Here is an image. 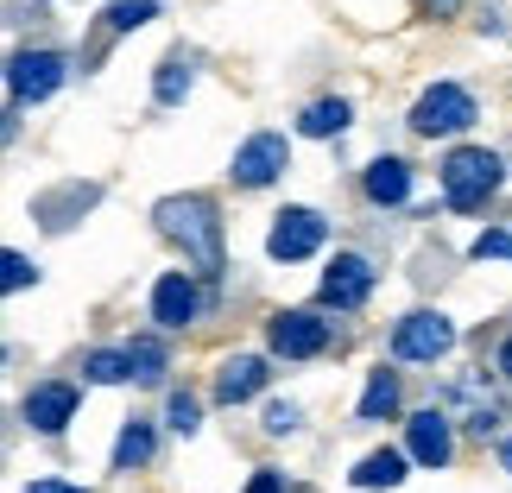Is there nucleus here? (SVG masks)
<instances>
[{
	"label": "nucleus",
	"mask_w": 512,
	"mask_h": 493,
	"mask_svg": "<svg viewBox=\"0 0 512 493\" xmlns=\"http://www.w3.org/2000/svg\"><path fill=\"white\" fill-rule=\"evenodd\" d=\"M500 373H506V380H512V335H506V342H500Z\"/></svg>",
	"instance_id": "7c9ffc66"
},
{
	"label": "nucleus",
	"mask_w": 512,
	"mask_h": 493,
	"mask_svg": "<svg viewBox=\"0 0 512 493\" xmlns=\"http://www.w3.org/2000/svg\"><path fill=\"white\" fill-rule=\"evenodd\" d=\"M76 418V386H64V380H51V386H32L26 392V424L32 430H45V437H57Z\"/></svg>",
	"instance_id": "9b49d317"
},
{
	"label": "nucleus",
	"mask_w": 512,
	"mask_h": 493,
	"mask_svg": "<svg viewBox=\"0 0 512 493\" xmlns=\"http://www.w3.org/2000/svg\"><path fill=\"white\" fill-rule=\"evenodd\" d=\"M291 165V146H285V133H253V140H241L234 146V184L241 190H260V184H272Z\"/></svg>",
	"instance_id": "0eeeda50"
},
{
	"label": "nucleus",
	"mask_w": 512,
	"mask_h": 493,
	"mask_svg": "<svg viewBox=\"0 0 512 493\" xmlns=\"http://www.w3.org/2000/svg\"><path fill=\"white\" fill-rule=\"evenodd\" d=\"M26 493H89V487H70V481H32Z\"/></svg>",
	"instance_id": "c756f323"
},
{
	"label": "nucleus",
	"mask_w": 512,
	"mask_h": 493,
	"mask_svg": "<svg viewBox=\"0 0 512 493\" xmlns=\"http://www.w3.org/2000/svg\"><path fill=\"white\" fill-rule=\"evenodd\" d=\"M196 418H203V405H196L190 392H171V405H165V424L177 430V437H190V430H196Z\"/></svg>",
	"instance_id": "b1692460"
},
{
	"label": "nucleus",
	"mask_w": 512,
	"mask_h": 493,
	"mask_svg": "<svg viewBox=\"0 0 512 493\" xmlns=\"http://www.w3.org/2000/svg\"><path fill=\"white\" fill-rule=\"evenodd\" d=\"M133 380H140V386H165V348L159 342H133Z\"/></svg>",
	"instance_id": "5701e85b"
},
{
	"label": "nucleus",
	"mask_w": 512,
	"mask_h": 493,
	"mask_svg": "<svg viewBox=\"0 0 512 493\" xmlns=\"http://www.w3.org/2000/svg\"><path fill=\"white\" fill-rule=\"evenodd\" d=\"M361 190H367V203L399 209L405 196H411V165H405V159H373L367 177H361Z\"/></svg>",
	"instance_id": "4468645a"
},
{
	"label": "nucleus",
	"mask_w": 512,
	"mask_h": 493,
	"mask_svg": "<svg viewBox=\"0 0 512 493\" xmlns=\"http://www.w3.org/2000/svg\"><path fill=\"white\" fill-rule=\"evenodd\" d=\"M140 462H152V424L133 418L121 430V443H114V468H140Z\"/></svg>",
	"instance_id": "412c9836"
},
{
	"label": "nucleus",
	"mask_w": 512,
	"mask_h": 493,
	"mask_svg": "<svg viewBox=\"0 0 512 493\" xmlns=\"http://www.w3.org/2000/svg\"><path fill=\"white\" fill-rule=\"evenodd\" d=\"M405 443H411V462H424V468H443L456 456V430H449L443 411H418V418L405 424Z\"/></svg>",
	"instance_id": "9d476101"
},
{
	"label": "nucleus",
	"mask_w": 512,
	"mask_h": 493,
	"mask_svg": "<svg viewBox=\"0 0 512 493\" xmlns=\"http://www.w3.org/2000/svg\"><path fill=\"white\" fill-rule=\"evenodd\" d=\"M418 13H430V19H456L462 0H418Z\"/></svg>",
	"instance_id": "c85d7f7f"
},
{
	"label": "nucleus",
	"mask_w": 512,
	"mask_h": 493,
	"mask_svg": "<svg viewBox=\"0 0 512 493\" xmlns=\"http://www.w3.org/2000/svg\"><path fill=\"white\" fill-rule=\"evenodd\" d=\"M95 196H102V184H64V190H51V196H38L32 203V215L45 228H70V215H83Z\"/></svg>",
	"instance_id": "2eb2a0df"
},
{
	"label": "nucleus",
	"mask_w": 512,
	"mask_h": 493,
	"mask_svg": "<svg viewBox=\"0 0 512 493\" xmlns=\"http://www.w3.org/2000/svg\"><path fill=\"white\" fill-rule=\"evenodd\" d=\"M266 342H272V354H285V361H310V354L329 348V323L310 317V310H279V317L266 323Z\"/></svg>",
	"instance_id": "6e6552de"
},
{
	"label": "nucleus",
	"mask_w": 512,
	"mask_h": 493,
	"mask_svg": "<svg viewBox=\"0 0 512 493\" xmlns=\"http://www.w3.org/2000/svg\"><path fill=\"white\" fill-rule=\"evenodd\" d=\"M83 373L95 386H121V380H133V348H95L83 361Z\"/></svg>",
	"instance_id": "aec40b11"
},
{
	"label": "nucleus",
	"mask_w": 512,
	"mask_h": 493,
	"mask_svg": "<svg viewBox=\"0 0 512 493\" xmlns=\"http://www.w3.org/2000/svg\"><path fill=\"white\" fill-rule=\"evenodd\" d=\"M102 19H108V32H140L146 19H159V7L152 0H108Z\"/></svg>",
	"instance_id": "4be33fe9"
},
{
	"label": "nucleus",
	"mask_w": 512,
	"mask_h": 493,
	"mask_svg": "<svg viewBox=\"0 0 512 493\" xmlns=\"http://www.w3.org/2000/svg\"><path fill=\"white\" fill-rule=\"evenodd\" d=\"M500 462H506V475H512V437H506V443H500Z\"/></svg>",
	"instance_id": "2f4dec72"
},
{
	"label": "nucleus",
	"mask_w": 512,
	"mask_h": 493,
	"mask_svg": "<svg viewBox=\"0 0 512 493\" xmlns=\"http://www.w3.org/2000/svg\"><path fill=\"white\" fill-rule=\"evenodd\" d=\"M64 76H70V64L57 51H13L7 89H13V102H45V95L64 89Z\"/></svg>",
	"instance_id": "423d86ee"
},
{
	"label": "nucleus",
	"mask_w": 512,
	"mask_h": 493,
	"mask_svg": "<svg viewBox=\"0 0 512 493\" xmlns=\"http://www.w3.org/2000/svg\"><path fill=\"white\" fill-rule=\"evenodd\" d=\"M260 386H266V361H260V354H228L222 373H215V405H247Z\"/></svg>",
	"instance_id": "ddd939ff"
},
{
	"label": "nucleus",
	"mask_w": 512,
	"mask_h": 493,
	"mask_svg": "<svg viewBox=\"0 0 512 493\" xmlns=\"http://www.w3.org/2000/svg\"><path fill=\"white\" fill-rule=\"evenodd\" d=\"M247 493H291V487H285V475H279V468H253Z\"/></svg>",
	"instance_id": "cd10ccee"
},
{
	"label": "nucleus",
	"mask_w": 512,
	"mask_h": 493,
	"mask_svg": "<svg viewBox=\"0 0 512 493\" xmlns=\"http://www.w3.org/2000/svg\"><path fill=\"white\" fill-rule=\"evenodd\" d=\"M266 430H272V437H291V430H298V405H291V399L266 405Z\"/></svg>",
	"instance_id": "a878e982"
},
{
	"label": "nucleus",
	"mask_w": 512,
	"mask_h": 493,
	"mask_svg": "<svg viewBox=\"0 0 512 493\" xmlns=\"http://www.w3.org/2000/svg\"><path fill=\"white\" fill-rule=\"evenodd\" d=\"M475 127V95L462 83H430L411 108V133L418 140H449V133H468Z\"/></svg>",
	"instance_id": "7ed1b4c3"
},
{
	"label": "nucleus",
	"mask_w": 512,
	"mask_h": 493,
	"mask_svg": "<svg viewBox=\"0 0 512 493\" xmlns=\"http://www.w3.org/2000/svg\"><path fill=\"white\" fill-rule=\"evenodd\" d=\"M500 177H506L500 152H487V146H456V152L443 159V196H449V209H462V215L487 209V196L500 190Z\"/></svg>",
	"instance_id": "f03ea898"
},
{
	"label": "nucleus",
	"mask_w": 512,
	"mask_h": 493,
	"mask_svg": "<svg viewBox=\"0 0 512 493\" xmlns=\"http://www.w3.org/2000/svg\"><path fill=\"white\" fill-rule=\"evenodd\" d=\"M361 493H380V487H399L405 481V456L399 449H373V456H361L354 462V475H348Z\"/></svg>",
	"instance_id": "a211bd4d"
},
{
	"label": "nucleus",
	"mask_w": 512,
	"mask_h": 493,
	"mask_svg": "<svg viewBox=\"0 0 512 493\" xmlns=\"http://www.w3.org/2000/svg\"><path fill=\"white\" fill-rule=\"evenodd\" d=\"M152 222H159L165 241L184 247V260L196 272H222V222H215L209 196H159V203H152Z\"/></svg>",
	"instance_id": "f257e3e1"
},
{
	"label": "nucleus",
	"mask_w": 512,
	"mask_h": 493,
	"mask_svg": "<svg viewBox=\"0 0 512 493\" xmlns=\"http://www.w3.org/2000/svg\"><path fill=\"white\" fill-rule=\"evenodd\" d=\"M196 317V285L190 272H165L159 285H152V323L159 329H184Z\"/></svg>",
	"instance_id": "f8f14e48"
},
{
	"label": "nucleus",
	"mask_w": 512,
	"mask_h": 493,
	"mask_svg": "<svg viewBox=\"0 0 512 493\" xmlns=\"http://www.w3.org/2000/svg\"><path fill=\"white\" fill-rule=\"evenodd\" d=\"M38 279V266L26 260V253H7V291H26Z\"/></svg>",
	"instance_id": "bb28decb"
},
{
	"label": "nucleus",
	"mask_w": 512,
	"mask_h": 493,
	"mask_svg": "<svg viewBox=\"0 0 512 493\" xmlns=\"http://www.w3.org/2000/svg\"><path fill=\"white\" fill-rule=\"evenodd\" d=\"M196 89V64L184 51H171L165 64H159V76H152V102L159 108H184V95Z\"/></svg>",
	"instance_id": "f3484780"
},
{
	"label": "nucleus",
	"mask_w": 512,
	"mask_h": 493,
	"mask_svg": "<svg viewBox=\"0 0 512 493\" xmlns=\"http://www.w3.org/2000/svg\"><path fill=\"white\" fill-rule=\"evenodd\" d=\"M449 348H456V323H449L443 310H411V317L392 329V354H399V361H443Z\"/></svg>",
	"instance_id": "39448f33"
},
{
	"label": "nucleus",
	"mask_w": 512,
	"mask_h": 493,
	"mask_svg": "<svg viewBox=\"0 0 512 493\" xmlns=\"http://www.w3.org/2000/svg\"><path fill=\"white\" fill-rule=\"evenodd\" d=\"M399 411V373H367V392H361V418L373 424V418H392Z\"/></svg>",
	"instance_id": "6ab92c4d"
},
{
	"label": "nucleus",
	"mask_w": 512,
	"mask_h": 493,
	"mask_svg": "<svg viewBox=\"0 0 512 493\" xmlns=\"http://www.w3.org/2000/svg\"><path fill=\"white\" fill-rule=\"evenodd\" d=\"M348 127H354V108L342 102V95H323V102H310L298 114V133H304V140H336V133H348Z\"/></svg>",
	"instance_id": "dca6fc26"
},
{
	"label": "nucleus",
	"mask_w": 512,
	"mask_h": 493,
	"mask_svg": "<svg viewBox=\"0 0 512 493\" xmlns=\"http://www.w3.org/2000/svg\"><path fill=\"white\" fill-rule=\"evenodd\" d=\"M329 241V222H323V215L317 209H279V215H272V234H266V253H272V260H279V266H291V260H310V253H317Z\"/></svg>",
	"instance_id": "20e7f679"
},
{
	"label": "nucleus",
	"mask_w": 512,
	"mask_h": 493,
	"mask_svg": "<svg viewBox=\"0 0 512 493\" xmlns=\"http://www.w3.org/2000/svg\"><path fill=\"white\" fill-rule=\"evenodd\" d=\"M367 291H373V266L361 260V253H336L329 272H323V304L329 310H361Z\"/></svg>",
	"instance_id": "1a4fd4ad"
},
{
	"label": "nucleus",
	"mask_w": 512,
	"mask_h": 493,
	"mask_svg": "<svg viewBox=\"0 0 512 493\" xmlns=\"http://www.w3.org/2000/svg\"><path fill=\"white\" fill-rule=\"evenodd\" d=\"M468 253H475V260H512V234L506 228H487V234H475V247H468Z\"/></svg>",
	"instance_id": "393cba45"
}]
</instances>
